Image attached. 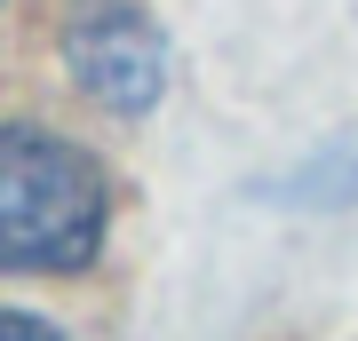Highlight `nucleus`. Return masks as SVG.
I'll list each match as a JSON object with an SVG mask.
<instances>
[{
	"label": "nucleus",
	"mask_w": 358,
	"mask_h": 341,
	"mask_svg": "<svg viewBox=\"0 0 358 341\" xmlns=\"http://www.w3.org/2000/svg\"><path fill=\"white\" fill-rule=\"evenodd\" d=\"M112 230V175L72 135L0 119V270L80 278Z\"/></svg>",
	"instance_id": "1"
},
{
	"label": "nucleus",
	"mask_w": 358,
	"mask_h": 341,
	"mask_svg": "<svg viewBox=\"0 0 358 341\" xmlns=\"http://www.w3.org/2000/svg\"><path fill=\"white\" fill-rule=\"evenodd\" d=\"M64 72H72V88L88 103L136 119V112H152L159 88H167V40H159V24L143 8H128V0H88V8L72 16V32H64Z\"/></svg>",
	"instance_id": "2"
},
{
	"label": "nucleus",
	"mask_w": 358,
	"mask_h": 341,
	"mask_svg": "<svg viewBox=\"0 0 358 341\" xmlns=\"http://www.w3.org/2000/svg\"><path fill=\"white\" fill-rule=\"evenodd\" d=\"M287 199H303V206H350L358 199V127L334 135L327 151H310L303 175H287Z\"/></svg>",
	"instance_id": "3"
},
{
	"label": "nucleus",
	"mask_w": 358,
	"mask_h": 341,
	"mask_svg": "<svg viewBox=\"0 0 358 341\" xmlns=\"http://www.w3.org/2000/svg\"><path fill=\"white\" fill-rule=\"evenodd\" d=\"M0 341H72V333L48 326V317H32V310H0Z\"/></svg>",
	"instance_id": "4"
}]
</instances>
